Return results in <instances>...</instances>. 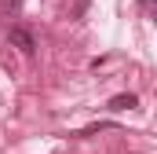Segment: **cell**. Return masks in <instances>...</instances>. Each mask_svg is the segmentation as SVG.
Wrapping results in <instances>:
<instances>
[{
    "label": "cell",
    "instance_id": "6da1fadb",
    "mask_svg": "<svg viewBox=\"0 0 157 154\" xmlns=\"http://www.w3.org/2000/svg\"><path fill=\"white\" fill-rule=\"evenodd\" d=\"M7 40L22 51V55H33L37 51V40H33V33L26 30V26H11V33H7Z\"/></svg>",
    "mask_w": 157,
    "mask_h": 154
},
{
    "label": "cell",
    "instance_id": "7a4b0ae2",
    "mask_svg": "<svg viewBox=\"0 0 157 154\" xmlns=\"http://www.w3.org/2000/svg\"><path fill=\"white\" fill-rule=\"evenodd\" d=\"M135 107H139V95H135V92H121V95L110 99V110H113V114H121V110H135Z\"/></svg>",
    "mask_w": 157,
    "mask_h": 154
},
{
    "label": "cell",
    "instance_id": "3957f363",
    "mask_svg": "<svg viewBox=\"0 0 157 154\" xmlns=\"http://www.w3.org/2000/svg\"><path fill=\"white\" fill-rule=\"evenodd\" d=\"M18 4H22V0H0V11H15Z\"/></svg>",
    "mask_w": 157,
    "mask_h": 154
}]
</instances>
